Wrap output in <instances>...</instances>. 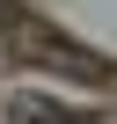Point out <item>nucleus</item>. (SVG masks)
Returning a JSON list of instances; mask_svg holds the SVG:
<instances>
[{
  "mask_svg": "<svg viewBox=\"0 0 117 124\" xmlns=\"http://www.w3.org/2000/svg\"><path fill=\"white\" fill-rule=\"evenodd\" d=\"M8 124H81L66 102H51V95H15L8 102Z\"/></svg>",
  "mask_w": 117,
  "mask_h": 124,
  "instance_id": "nucleus-1",
  "label": "nucleus"
}]
</instances>
